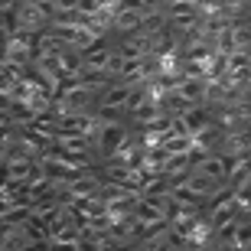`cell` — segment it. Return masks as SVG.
I'll use <instances>...</instances> for the list:
<instances>
[{"mask_svg":"<svg viewBox=\"0 0 251 251\" xmlns=\"http://www.w3.org/2000/svg\"><path fill=\"white\" fill-rule=\"evenodd\" d=\"M209 92V78L202 75H179L176 78V95L183 104H202Z\"/></svg>","mask_w":251,"mask_h":251,"instance_id":"cell-1","label":"cell"},{"mask_svg":"<svg viewBox=\"0 0 251 251\" xmlns=\"http://www.w3.org/2000/svg\"><path fill=\"white\" fill-rule=\"evenodd\" d=\"M124 140H127V134H124L121 124H118V121H104L101 130H98V137H95V147H98V153L111 157V153L121 147Z\"/></svg>","mask_w":251,"mask_h":251,"instance_id":"cell-2","label":"cell"},{"mask_svg":"<svg viewBox=\"0 0 251 251\" xmlns=\"http://www.w3.org/2000/svg\"><path fill=\"white\" fill-rule=\"evenodd\" d=\"M179 118H183V124H186L189 134H199V130H205L209 124H215V121H212V111L205 108V101H202V104H189V108L179 114Z\"/></svg>","mask_w":251,"mask_h":251,"instance_id":"cell-3","label":"cell"},{"mask_svg":"<svg viewBox=\"0 0 251 251\" xmlns=\"http://www.w3.org/2000/svg\"><path fill=\"white\" fill-rule=\"evenodd\" d=\"M101 179L98 176H88V173H82V176H75L72 183H69V196H72V202L75 199H88V196H101Z\"/></svg>","mask_w":251,"mask_h":251,"instance_id":"cell-4","label":"cell"},{"mask_svg":"<svg viewBox=\"0 0 251 251\" xmlns=\"http://www.w3.org/2000/svg\"><path fill=\"white\" fill-rule=\"evenodd\" d=\"M144 13H147V10L118 7V10H114V29H124V33H137V29L144 26Z\"/></svg>","mask_w":251,"mask_h":251,"instance_id":"cell-5","label":"cell"},{"mask_svg":"<svg viewBox=\"0 0 251 251\" xmlns=\"http://www.w3.org/2000/svg\"><path fill=\"white\" fill-rule=\"evenodd\" d=\"M232 36H235V49H248L251 46V23H235Z\"/></svg>","mask_w":251,"mask_h":251,"instance_id":"cell-6","label":"cell"},{"mask_svg":"<svg viewBox=\"0 0 251 251\" xmlns=\"http://www.w3.org/2000/svg\"><path fill=\"white\" fill-rule=\"evenodd\" d=\"M232 248H251V222H242L232 238Z\"/></svg>","mask_w":251,"mask_h":251,"instance_id":"cell-7","label":"cell"}]
</instances>
